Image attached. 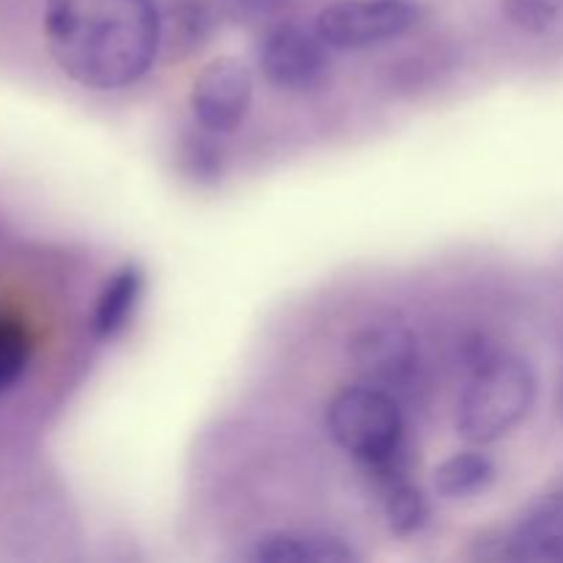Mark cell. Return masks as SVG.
<instances>
[{
    "label": "cell",
    "instance_id": "cell-1",
    "mask_svg": "<svg viewBox=\"0 0 563 563\" xmlns=\"http://www.w3.org/2000/svg\"><path fill=\"white\" fill-rule=\"evenodd\" d=\"M44 38L77 86L121 91L154 66L163 27L154 0H47Z\"/></svg>",
    "mask_w": 563,
    "mask_h": 563
},
{
    "label": "cell",
    "instance_id": "cell-2",
    "mask_svg": "<svg viewBox=\"0 0 563 563\" xmlns=\"http://www.w3.org/2000/svg\"><path fill=\"white\" fill-rule=\"evenodd\" d=\"M328 432L379 489L407 478V421L399 399L368 383L341 388L328 405Z\"/></svg>",
    "mask_w": 563,
    "mask_h": 563
},
{
    "label": "cell",
    "instance_id": "cell-3",
    "mask_svg": "<svg viewBox=\"0 0 563 563\" xmlns=\"http://www.w3.org/2000/svg\"><path fill=\"white\" fill-rule=\"evenodd\" d=\"M539 396L531 363L515 352H482L456 405V432L471 445H489L515 432Z\"/></svg>",
    "mask_w": 563,
    "mask_h": 563
},
{
    "label": "cell",
    "instance_id": "cell-4",
    "mask_svg": "<svg viewBox=\"0 0 563 563\" xmlns=\"http://www.w3.org/2000/svg\"><path fill=\"white\" fill-rule=\"evenodd\" d=\"M256 64L264 80L278 91L308 93L324 86L333 69V49L317 27L300 22H275L262 33L256 47Z\"/></svg>",
    "mask_w": 563,
    "mask_h": 563
},
{
    "label": "cell",
    "instance_id": "cell-5",
    "mask_svg": "<svg viewBox=\"0 0 563 563\" xmlns=\"http://www.w3.org/2000/svg\"><path fill=\"white\" fill-rule=\"evenodd\" d=\"M421 9L410 0H335L317 16V33L330 49H368L410 31Z\"/></svg>",
    "mask_w": 563,
    "mask_h": 563
},
{
    "label": "cell",
    "instance_id": "cell-6",
    "mask_svg": "<svg viewBox=\"0 0 563 563\" xmlns=\"http://www.w3.org/2000/svg\"><path fill=\"white\" fill-rule=\"evenodd\" d=\"M350 357L361 383L388 390L396 399L412 388L421 374V346L416 333L394 319L357 330L350 344Z\"/></svg>",
    "mask_w": 563,
    "mask_h": 563
},
{
    "label": "cell",
    "instance_id": "cell-7",
    "mask_svg": "<svg viewBox=\"0 0 563 563\" xmlns=\"http://www.w3.org/2000/svg\"><path fill=\"white\" fill-rule=\"evenodd\" d=\"M256 91L251 66L236 58H218L203 66L190 88L192 121L207 135H229L245 124Z\"/></svg>",
    "mask_w": 563,
    "mask_h": 563
},
{
    "label": "cell",
    "instance_id": "cell-8",
    "mask_svg": "<svg viewBox=\"0 0 563 563\" xmlns=\"http://www.w3.org/2000/svg\"><path fill=\"white\" fill-rule=\"evenodd\" d=\"M506 559L528 563H563V493L528 506L506 537Z\"/></svg>",
    "mask_w": 563,
    "mask_h": 563
},
{
    "label": "cell",
    "instance_id": "cell-9",
    "mask_svg": "<svg viewBox=\"0 0 563 563\" xmlns=\"http://www.w3.org/2000/svg\"><path fill=\"white\" fill-rule=\"evenodd\" d=\"M247 559L253 563H352L361 561V553L333 533L278 531L256 539Z\"/></svg>",
    "mask_w": 563,
    "mask_h": 563
},
{
    "label": "cell",
    "instance_id": "cell-10",
    "mask_svg": "<svg viewBox=\"0 0 563 563\" xmlns=\"http://www.w3.org/2000/svg\"><path fill=\"white\" fill-rule=\"evenodd\" d=\"M146 275L137 264H124L104 280L91 313V330L99 341H110L130 328L137 306H141Z\"/></svg>",
    "mask_w": 563,
    "mask_h": 563
},
{
    "label": "cell",
    "instance_id": "cell-11",
    "mask_svg": "<svg viewBox=\"0 0 563 563\" xmlns=\"http://www.w3.org/2000/svg\"><path fill=\"white\" fill-rule=\"evenodd\" d=\"M498 478V465L482 445L451 454L434 467V489L445 500H471L487 493Z\"/></svg>",
    "mask_w": 563,
    "mask_h": 563
},
{
    "label": "cell",
    "instance_id": "cell-12",
    "mask_svg": "<svg viewBox=\"0 0 563 563\" xmlns=\"http://www.w3.org/2000/svg\"><path fill=\"white\" fill-rule=\"evenodd\" d=\"M383 506L390 531H396L399 537L418 533L429 520L427 498L410 478H399V482L383 487Z\"/></svg>",
    "mask_w": 563,
    "mask_h": 563
},
{
    "label": "cell",
    "instance_id": "cell-13",
    "mask_svg": "<svg viewBox=\"0 0 563 563\" xmlns=\"http://www.w3.org/2000/svg\"><path fill=\"white\" fill-rule=\"evenodd\" d=\"M31 361V333L9 311H0V394L9 390Z\"/></svg>",
    "mask_w": 563,
    "mask_h": 563
},
{
    "label": "cell",
    "instance_id": "cell-14",
    "mask_svg": "<svg viewBox=\"0 0 563 563\" xmlns=\"http://www.w3.org/2000/svg\"><path fill=\"white\" fill-rule=\"evenodd\" d=\"M506 11L520 27L531 33H544L559 20V5L553 0H506Z\"/></svg>",
    "mask_w": 563,
    "mask_h": 563
},
{
    "label": "cell",
    "instance_id": "cell-15",
    "mask_svg": "<svg viewBox=\"0 0 563 563\" xmlns=\"http://www.w3.org/2000/svg\"><path fill=\"white\" fill-rule=\"evenodd\" d=\"M231 5L245 20H267L284 9L286 0H231Z\"/></svg>",
    "mask_w": 563,
    "mask_h": 563
},
{
    "label": "cell",
    "instance_id": "cell-16",
    "mask_svg": "<svg viewBox=\"0 0 563 563\" xmlns=\"http://www.w3.org/2000/svg\"><path fill=\"white\" fill-rule=\"evenodd\" d=\"M561 401H563V390H561Z\"/></svg>",
    "mask_w": 563,
    "mask_h": 563
}]
</instances>
